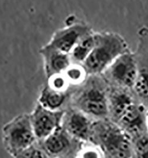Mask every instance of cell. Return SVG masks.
<instances>
[{
	"label": "cell",
	"instance_id": "4fadbf2b",
	"mask_svg": "<svg viewBox=\"0 0 148 158\" xmlns=\"http://www.w3.org/2000/svg\"><path fill=\"white\" fill-rule=\"evenodd\" d=\"M65 96L60 91H57L50 88V90L46 88L41 96L40 101L45 106L54 110L59 107L64 101Z\"/></svg>",
	"mask_w": 148,
	"mask_h": 158
},
{
	"label": "cell",
	"instance_id": "7a4b0ae2",
	"mask_svg": "<svg viewBox=\"0 0 148 158\" xmlns=\"http://www.w3.org/2000/svg\"><path fill=\"white\" fill-rule=\"evenodd\" d=\"M109 111L122 128L131 136L143 134L146 128L145 111L132 97L122 90L113 92L109 98Z\"/></svg>",
	"mask_w": 148,
	"mask_h": 158
},
{
	"label": "cell",
	"instance_id": "2e32d148",
	"mask_svg": "<svg viewBox=\"0 0 148 158\" xmlns=\"http://www.w3.org/2000/svg\"><path fill=\"white\" fill-rule=\"evenodd\" d=\"M133 152L136 158H148V135H140L135 137Z\"/></svg>",
	"mask_w": 148,
	"mask_h": 158
},
{
	"label": "cell",
	"instance_id": "ba28073f",
	"mask_svg": "<svg viewBox=\"0 0 148 158\" xmlns=\"http://www.w3.org/2000/svg\"><path fill=\"white\" fill-rule=\"evenodd\" d=\"M81 105L86 112L97 117H104L109 111V98L98 87L87 89L81 97Z\"/></svg>",
	"mask_w": 148,
	"mask_h": 158
},
{
	"label": "cell",
	"instance_id": "d6986e66",
	"mask_svg": "<svg viewBox=\"0 0 148 158\" xmlns=\"http://www.w3.org/2000/svg\"><path fill=\"white\" fill-rule=\"evenodd\" d=\"M21 158H46L45 154L37 149H30L24 150Z\"/></svg>",
	"mask_w": 148,
	"mask_h": 158
},
{
	"label": "cell",
	"instance_id": "e0dca14e",
	"mask_svg": "<svg viewBox=\"0 0 148 158\" xmlns=\"http://www.w3.org/2000/svg\"><path fill=\"white\" fill-rule=\"evenodd\" d=\"M49 84L50 88L57 90L61 91L63 90L66 85L67 79L63 74H58L52 76L49 78Z\"/></svg>",
	"mask_w": 148,
	"mask_h": 158
},
{
	"label": "cell",
	"instance_id": "8992f818",
	"mask_svg": "<svg viewBox=\"0 0 148 158\" xmlns=\"http://www.w3.org/2000/svg\"><path fill=\"white\" fill-rule=\"evenodd\" d=\"M138 73L134 54L129 50L117 57L104 72L110 80L127 88H133Z\"/></svg>",
	"mask_w": 148,
	"mask_h": 158
},
{
	"label": "cell",
	"instance_id": "7c38bea8",
	"mask_svg": "<svg viewBox=\"0 0 148 158\" xmlns=\"http://www.w3.org/2000/svg\"><path fill=\"white\" fill-rule=\"evenodd\" d=\"M69 140L61 131L49 135L45 142V148L51 154L56 155L62 153L69 146Z\"/></svg>",
	"mask_w": 148,
	"mask_h": 158
},
{
	"label": "cell",
	"instance_id": "30bf717a",
	"mask_svg": "<svg viewBox=\"0 0 148 158\" xmlns=\"http://www.w3.org/2000/svg\"><path fill=\"white\" fill-rule=\"evenodd\" d=\"M96 43L95 33L86 35L75 47L70 54L73 63L82 64L91 53Z\"/></svg>",
	"mask_w": 148,
	"mask_h": 158
},
{
	"label": "cell",
	"instance_id": "5b68a950",
	"mask_svg": "<svg viewBox=\"0 0 148 158\" xmlns=\"http://www.w3.org/2000/svg\"><path fill=\"white\" fill-rule=\"evenodd\" d=\"M91 32L88 24L72 19L65 27L54 32L47 44L61 52L70 54L78 42Z\"/></svg>",
	"mask_w": 148,
	"mask_h": 158
},
{
	"label": "cell",
	"instance_id": "277c9868",
	"mask_svg": "<svg viewBox=\"0 0 148 158\" xmlns=\"http://www.w3.org/2000/svg\"><path fill=\"white\" fill-rule=\"evenodd\" d=\"M4 135L7 148L11 154L17 155L30 147L35 134L29 117L23 115L5 127Z\"/></svg>",
	"mask_w": 148,
	"mask_h": 158
},
{
	"label": "cell",
	"instance_id": "52a82bcc",
	"mask_svg": "<svg viewBox=\"0 0 148 158\" xmlns=\"http://www.w3.org/2000/svg\"><path fill=\"white\" fill-rule=\"evenodd\" d=\"M48 77L63 74L73 63L70 54L61 52L47 44L39 50Z\"/></svg>",
	"mask_w": 148,
	"mask_h": 158
},
{
	"label": "cell",
	"instance_id": "8fae6325",
	"mask_svg": "<svg viewBox=\"0 0 148 158\" xmlns=\"http://www.w3.org/2000/svg\"><path fill=\"white\" fill-rule=\"evenodd\" d=\"M68 128L74 135L86 139L90 133V123L88 119L82 114L74 113L68 122Z\"/></svg>",
	"mask_w": 148,
	"mask_h": 158
},
{
	"label": "cell",
	"instance_id": "ac0fdd59",
	"mask_svg": "<svg viewBox=\"0 0 148 158\" xmlns=\"http://www.w3.org/2000/svg\"><path fill=\"white\" fill-rule=\"evenodd\" d=\"M102 151L95 147H88L83 150L81 158H103Z\"/></svg>",
	"mask_w": 148,
	"mask_h": 158
},
{
	"label": "cell",
	"instance_id": "9c48e42d",
	"mask_svg": "<svg viewBox=\"0 0 148 158\" xmlns=\"http://www.w3.org/2000/svg\"><path fill=\"white\" fill-rule=\"evenodd\" d=\"M61 117V113L54 112L39 106L32 117L31 124L34 134L39 138L48 137L53 133Z\"/></svg>",
	"mask_w": 148,
	"mask_h": 158
},
{
	"label": "cell",
	"instance_id": "9a60e30c",
	"mask_svg": "<svg viewBox=\"0 0 148 158\" xmlns=\"http://www.w3.org/2000/svg\"><path fill=\"white\" fill-rule=\"evenodd\" d=\"M65 77L68 81L78 83L82 81L87 74L83 65L80 64L72 63L65 72Z\"/></svg>",
	"mask_w": 148,
	"mask_h": 158
},
{
	"label": "cell",
	"instance_id": "3957f363",
	"mask_svg": "<svg viewBox=\"0 0 148 158\" xmlns=\"http://www.w3.org/2000/svg\"><path fill=\"white\" fill-rule=\"evenodd\" d=\"M94 130L101 149L110 158H132L131 136L119 125L106 121L96 125Z\"/></svg>",
	"mask_w": 148,
	"mask_h": 158
},
{
	"label": "cell",
	"instance_id": "ffe728a7",
	"mask_svg": "<svg viewBox=\"0 0 148 158\" xmlns=\"http://www.w3.org/2000/svg\"><path fill=\"white\" fill-rule=\"evenodd\" d=\"M146 128L148 131V115L146 116Z\"/></svg>",
	"mask_w": 148,
	"mask_h": 158
},
{
	"label": "cell",
	"instance_id": "6da1fadb",
	"mask_svg": "<svg viewBox=\"0 0 148 158\" xmlns=\"http://www.w3.org/2000/svg\"><path fill=\"white\" fill-rule=\"evenodd\" d=\"M93 49L82 64L87 74L104 73L117 57L129 49L125 40L111 32H97Z\"/></svg>",
	"mask_w": 148,
	"mask_h": 158
},
{
	"label": "cell",
	"instance_id": "5bb4252c",
	"mask_svg": "<svg viewBox=\"0 0 148 158\" xmlns=\"http://www.w3.org/2000/svg\"><path fill=\"white\" fill-rule=\"evenodd\" d=\"M133 88L137 95L148 103V69L139 70Z\"/></svg>",
	"mask_w": 148,
	"mask_h": 158
}]
</instances>
